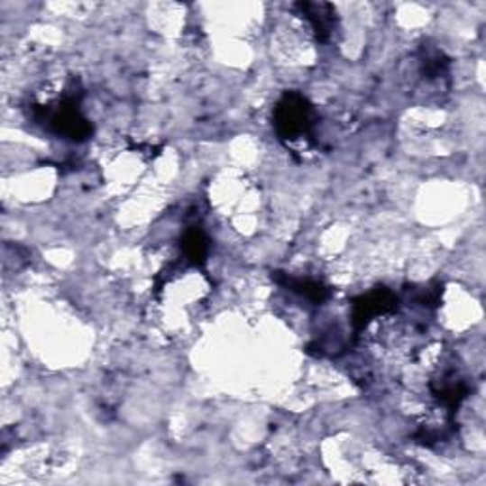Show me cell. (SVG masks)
Returning <instances> with one entry per match:
<instances>
[{
	"mask_svg": "<svg viewBox=\"0 0 486 486\" xmlns=\"http://www.w3.org/2000/svg\"><path fill=\"white\" fill-rule=\"evenodd\" d=\"M283 283L289 287L291 291L306 297L308 300L319 304L326 300L329 297V291H327V287H323L321 283L317 281H312V280H293L289 276H285L283 278Z\"/></svg>",
	"mask_w": 486,
	"mask_h": 486,
	"instance_id": "6",
	"label": "cell"
},
{
	"mask_svg": "<svg viewBox=\"0 0 486 486\" xmlns=\"http://www.w3.org/2000/svg\"><path fill=\"white\" fill-rule=\"evenodd\" d=\"M274 122L281 139L298 141L308 137L316 125L314 106L300 94H287L276 106Z\"/></svg>",
	"mask_w": 486,
	"mask_h": 486,
	"instance_id": "1",
	"label": "cell"
},
{
	"mask_svg": "<svg viewBox=\"0 0 486 486\" xmlns=\"http://www.w3.org/2000/svg\"><path fill=\"white\" fill-rule=\"evenodd\" d=\"M302 15L312 23L317 41H329L335 29V10L331 5L326 3H302L298 5Z\"/></svg>",
	"mask_w": 486,
	"mask_h": 486,
	"instance_id": "4",
	"label": "cell"
},
{
	"mask_svg": "<svg viewBox=\"0 0 486 486\" xmlns=\"http://www.w3.org/2000/svg\"><path fill=\"white\" fill-rule=\"evenodd\" d=\"M50 125L53 132H58L60 135H65L67 139L73 141H84L92 133V125L80 115L78 106L75 101H67L61 106H58L56 111L50 116Z\"/></svg>",
	"mask_w": 486,
	"mask_h": 486,
	"instance_id": "2",
	"label": "cell"
},
{
	"mask_svg": "<svg viewBox=\"0 0 486 486\" xmlns=\"http://www.w3.org/2000/svg\"><path fill=\"white\" fill-rule=\"evenodd\" d=\"M183 251L190 262L202 264L207 257V238L200 228L187 230L183 238Z\"/></svg>",
	"mask_w": 486,
	"mask_h": 486,
	"instance_id": "5",
	"label": "cell"
},
{
	"mask_svg": "<svg viewBox=\"0 0 486 486\" xmlns=\"http://www.w3.org/2000/svg\"><path fill=\"white\" fill-rule=\"evenodd\" d=\"M398 298L388 289H376L353 302V326L355 329H363L376 316H384L395 310Z\"/></svg>",
	"mask_w": 486,
	"mask_h": 486,
	"instance_id": "3",
	"label": "cell"
}]
</instances>
